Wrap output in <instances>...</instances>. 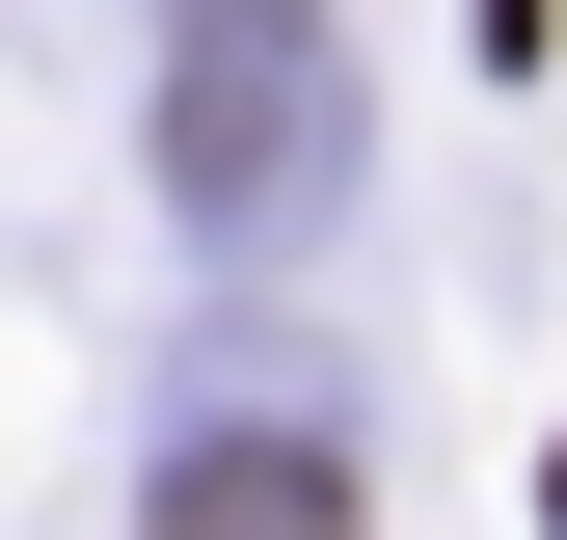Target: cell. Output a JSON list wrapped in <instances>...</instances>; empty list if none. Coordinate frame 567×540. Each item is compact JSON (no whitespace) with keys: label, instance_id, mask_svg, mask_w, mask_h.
I'll list each match as a JSON object with an SVG mask.
<instances>
[{"label":"cell","instance_id":"1","mask_svg":"<svg viewBox=\"0 0 567 540\" xmlns=\"http://www.w3.org/2000/svg\"><path fill=\"white\" fill-rule=\"evenodd\" d=\"M163 163H189V217H298V189H324V54H298V0H217V28H189Z\"/></svg>","mask_w":567,"mask_h":540},{"label":"cell","instance_id":"2","mask_svg":"<svg viewBox=\"0 0 567 540\" xmlns=\"http://www.w3.org/2000/svg\"><path fill=\"white\" fill-rule=\"evenodd\" d=\"M163 540H351V459L324 433H217V459H163Z\"/></svg>","mask_w":567,"mask_h":540},{"label":"cell","instance_id":"3","mask_svg":"<svg viewBox=\"0 0 567 540\" xmlns=\"http://www.w3.org/2000/svg\"><path fill=\"white\" fill-rule=\"evenodd\" d=\"M540 513H567V459H540Z\"/></svg>","mask_w":567,"mask_h":540}]
</instances>
